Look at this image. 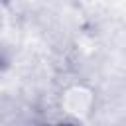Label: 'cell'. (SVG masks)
I'll list each match as a JSON object with an SVG mask.
<instances>
[{"label":"cell","mask_w":126,"mask_h":126,"mask_svg":"<svg viewBox=\"0 0 126 126\" xmlns=\"http://www.w3.org/2000/svg\"><path fill=\"white\" fill-rule=\"evenodd\" d=\"M94 108V93L85 85H71L61 93V110L73 118H87Z\"/></svg>","instance_id":"6da1fadb"}]
</instances>
